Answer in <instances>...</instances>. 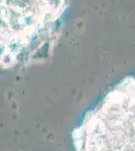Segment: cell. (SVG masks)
Here are the masks:
<instances>
[{
	"mask_svg": "<svg viewBox=\"0 0 135 151\" xmlns=\"http://www.w3.org/2000/svg\"><path fill=\"white\" fill-rule=\"evenodd\" d=\"M79 151H135V78H127L90 114Z\"/></svg>",
	"mask_w": 135,
	"mask_h": 151,
	"instance_id": "1",
	"label": "cell"
},
{
	"mask_svg": "<svg viewBox=\"0 0 135 151\" xmlns=\"http://www.w3.org/2000/svg\"><path fill=\"white\" fill-rule=\"evenodd\" d=\"M62 2H63V0H45L46 9L50 10L51 13H53V12H56L61 8Z\"/></svg>",
	"mask_w": 135,
	"mask_h": 151,
	"instance_id": "2",
	"label": "cell"
}]
</instances>
